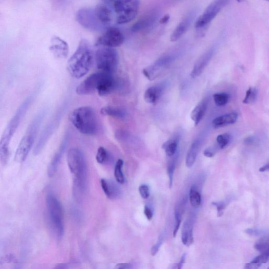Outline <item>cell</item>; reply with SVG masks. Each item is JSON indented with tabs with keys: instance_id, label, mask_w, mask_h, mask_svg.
<instances>
[{
	"instance_id": "1",
	"label": "cell",
	"mask_w": 269,
	"mask_h": 269,
	"mask_svg": "<svg viewBox=\"0 0 269 269\" xmlns=\"http://www.w3.org/2000/svg\"><path fill=\"white\" fill-rule=\"evenodd\" d=\"M94 55L90 43L85 39L79 43L76 51L69 59L67 67L69 73L76 78L84 76L92 67Z\"/></svg>"
},
{
	"instance_id": "2",
	"label": "cell",
	"mask_w": 269,
	"mask_h": 269,
	"mask_svg": "<svg viewBox=\"0 0 269 269\" xmlns=\"http://www.w3.org/2000/svg\"><path fill=\"white\" fill-rule=\"evenodd\" d=\"M33 97L29 96L18 107L17 111L9 122L0 139V162L2 165H6L9 158V146L12 138L15 134L18 126L24 116L29 106H30Z\"/></svg>"
},
{
	"instance_id": "3",
	"label": "cell",
	"mask_w": 269,
	"mask_h": 269,
	"mask_svg": "<svg viewBox=\"0 0 269 269\" xmlns=\"http://www.w3.org/2000/svg\"><path fill=\"white\" fill-rule=\"evenodd\" d=\"M69 120L84 135L92 136L97 132V119L91 107L83 106L74 109L69 115Z\"/></svg>"
},
{
	"instance_id": "4",
	"label": "cell",
	"mask_w": 269,
	"mask_h": 269,
	"mask_svg": "<svg viewBox=\"0 0 269 269\" xmlns=\"http://www.w3.org/2000/svg\"><path fill=\"white\" fill-rule=\"evenodd\" d=\"M43 119L41 115L37 114L29 125L26 134L21 139L16 149L14 156L15 162L21 163L25 161L33 146L38 129L41 126Z\"/></svg>"
},
{
	"instance_id": "5",
	"label": "cell",
	"mask_w": 269,
	"mask_h": 269,
	"mask_svg": "<svg viewBox=\"0 0 269 269\" xmlns=\"http://www.w3.org/2000/svg\"><path fill=\"white\" fill-rule=\"evenodd\" d=\"M67 163L69 170L74 175L77 187L83 189L85 183L86 164L85 158L81 151L72 148L68 152Z\"/></svg>"
},
{
	"instance_id": "6",
	"label": "cell",
	"mask_w": 269,
	"mask_h": 269,
	"mask_svg": "<svg viewBox=\"0 0 269 269\" xmlns=\"http://www.w3.org/2000/svg\"><path fill=\"white\" fill-rule=\"evenodd\" d=\"M46 201L49 224L57 236L61 237L64 231L61 205L56 197L51 193L47 194Z\"/></svg>"
},
{
	"instance_id": "7",
	"label": "cell",
	"mask_w": 269,
	"mask_h": 269,
	"mask_svg": "<svg viewBox=\"0 0 269 269\" xmlns=\"http://www.w3.org/2000/svg\"><path fill=\"white\" fill-rule=\"evenodd\" d=\"M98 46L95 55L97 67L103 72L114 73L119 63L118 52L114 48Z\"/></svg>"
},
{
	"instance_id": "8",
	"label": "cell",
	"mask_w": 269,
	"mask_h": 269,
	"mask_svg": "<svg viewBox=\"0 0 269 269\" xmlns=\"http://www.w3.org/2000/svg\"><path fill=\"white\" fill-rule=\"evenodd\" d=\"M113 6L117 23L125 24L131 22L136 18L140 1L139 0H116Z\"/></svg>"
},
{
	"instance_id": "9",
	"label": "cell",
	"mask_w": 269,
	"mask_h": 269,
	"mask_svg": "<svg viewBox=\"0 0 269 269\" xmlns=\"http://www.w3.org/2000/svg\"><path fill=\"white\" fill-rule=\"evenodd\" d=\"M76 19L79 24L89 30L100 31L106 28L99 21L94 8L79 9L76 14Z\"/></svg>"
},
{
	"instance_id": "10",
	"label": "cell",
	"mask_w": 269,
	"mask_h": 269,
	"mask_svg": "<svg viewBox=\"0 0 269 269\" xmlns=\"http://www.w3.org/2000/svg\"><path fill=\"white\" fill-rule=\"evenodd\" d=\"M175 58L174 54L165 55L158 58L153 64L145 68L143 74L148 80L153 81L163 74Z\"/></svg>"
},
{
	"instance_id": "11",
	"label": "cell",
	"mask_w": 269,
	"mask_h": 269,
	"mask_svg": "<svg viewBox=\"0 0 269 269\" xmlns=\"http://www.w3.org/2000/svg\"><path fill=\"white\" fill-rule=\"evenodd\" d=\"M228 2L229 0H214L209 4L204 13L197 19L195 27L197 30L205 29L208 26Z\"/></svg>"
},
{
	"instance_id": "12",
	"label": "cell",
	"mask_w": 269,
	"mask_h": 269,
	"mask_svg": "<svg viewBox=\"0 0 269 269\" xmlns=\"http://www.w3.org/2000/svg\"><path fill=\"white\" fill-rule=\"evenodd\" d=\"M124 42V36L120 29L115 27H109L98 38L96 45L115 48L121 46Z\"/></svg>"
},
{
	"instance_id": "13",
	"label": "cell",
	"mask_w": 269,
	"mask_h": 269,
	"mask_svg": "<svg viewBox=\"0 0 269 269\" xmlns=\"http://www.w3.org/2000/svg\"><path fill=\"white\" fill-rule=\"evenodd\" d=\"M121 82L113 73L101 72L96 91L99 96H104L112 93L120 88Z\"/></svg>"
},
{
	"instance_id": "14",
	"label": "cell",
	"mask_w": 269,
	"mask_h": 269,
	"mask_svg": "<svg viewBox=\"0 0 269 269\" xmlns=\"http://www.w3.org/2000/svg\"><path fill=\"white\" fill-rule=\"evenodd\" d=\"M101 73H94L88 76L77 87L76 93L79 95H86L96 91Z\"/></svg>"
},
{
	"instance_id": "15",
	"label": "cell",
	"mask_w": 269,
	"mask_h": 269,
	"mask_svg": "<svg viewBox=\"0 0 269 269\" xmlns=\"http://www.w3.org/2000/svg\"><path fill=\"white\" fill-rule=\"evenodd\" d=\"M49 50L57 58L64 59L68 56L69 47L67 43L60 37L54 36L51 41Z\"/></svg>"
},
{
	"instance_id": "16",
	"label": "cell",
	"mask_w": 269,
	"mask_h": 269,
	"mask_svg": "<svg viewBox=\"0 0 269 269\" xmlns=\"http://www.w3.org/2000/svg\"><path fill=\"white\" fill-rule=\"evenodd\" d=\"M56 121L57 117L53 118L52 121L49 122L44 128L34 147L33 153L35 155H39L43 150L48 139L54 131L57 123Z\"/></svg>"
},
{
	"instance_id": "17",
	"label": "cell",
	"mask_w": 269,
	"mask_h": 269,
	"mask_svg": "<svg viewBox=\"0 0 269 269\" xmlns=\"http://www.w3.org/2000/svg\"><path fill=\"white\" fill-rule=\"evenodd\" d=\"M215 50L214 47L209 49L198 59L191 74L192 78L198 77L203 73L208 64L211 62L214 54Z\"/></svg>"
},
{
	"instance_id": "18",
	"label": "cell",
	"mask_w": 269,
	"mask_h": 269,
	"mask_svg": "<svg viewBox=\"0 0 269 269\" xmlns=\"http://www.w3.org/2000/svg\"><path fill=\"white\" fill-rule=\"evenodd\" d=\"M195 15V13L192 12L188 13L183 18V20L178 25L171 35V40L172 42L178 41L179 39H180L184 35L194 20Z\"/></svg>"
},
{
	"instance_id": "19",
	"label": "cell",
	"mask_w": 269,
	"mask_h": 269,
	"mask_svg": "<svg viewBox=\"0 0 269 269\" xmlns=\"http://www.w3.org/2000/svg\"><path fill=\"white\" fill-rule=\"evenodd\" d=\"M157 19V15L153 13L145 15L136 22L132 27V31L137 32L152 26Z\"/></svg>"
},
{
	"instance_id": "20",
	"label": "cell",
	"mask_w": 269,
	"mask_h": 269,
	"mask_svg": "<svg viewBox=\"0 0 269 269\" xmlns=\"http://www.w3.org/2000/svg\"><path fill=\"white\" fill-rule=\"evenodd\" d=\"M209 103V99L206 98L199 103L192 112L191 117L194 122L195 126H197L202 120L204 117Z\"/></svg>"
},
{
	"instance_id": "21",
	"label": "cell",
	"mask_w": 269,
	"mask_h": 269,
	"mask_svg": "<svg viewBox=\"0 0 269 269\" xmlns=\"http://www.w3.org/2000/svg\"><path fill=\"white\" fill-rule=\"evenodd\" d=\"M95 12L99 21L106 27L111 24L112 20V12L106 4H99L95 8Z\"/></svg>"
},
{
	"instance_id": "22",
	"label": "cell",
	"mask_w": 269,
	"mask_h": 269,
	"mask_svg": "<svg viewBox=\"0 0 269 269\" xmlns=\"http://www.w3.org/2000/svg\"><path fill=\"white\" fill-rule=\"evenodd\" d=\"M238 115L236 112L228 113L218 116L213 121V126L215 128H219L235 124L238 119Z\"/></svg>"
},
{
	"instance_id": "23",
	"label": "cell",
	"mask_w": 269,
	"mask_h": 269,
	"mask_svg": "<svg viewBox=\"0 0 269 269\" xmlns=\"http://www.w3.org/2000/svg\"><path fill=\"white\" fill-rule=\"evenodd\" d=\"M163 92V88L161 86L149 87L144 94L145 101L149 104H155L161 97Z\"/></svg>"
},
{
	"instance_id": "24",
	"label": "cell",
	"mask_w": 269,
	"mask_h": 269,
	"mask_svg": "<svg viewBox=\"0 0 269 269\" xmlns=\"http://www.w3.org/2000/svg\"><path fill=\"white\" fill-rule=\"evenodd\" d=\"M193 223L191 219H187L185 222L182 230V240L183 244L188 247L194 243Z\"/></svg>"
},
{
	"instance_id": "25",
	"label": "cell",
	"mask_w": 269,
	"mask_h": 269,
	"mask_svg": "<svg viewBox=\"0 0 269 269\" xmlns=\"http://www.w3.org/2000/svg\"><path fill=\"white\" fill-rule=\"evenodd\" d=\"M101 184L103 190L108 198L115 199L120 194V189L114 183L108 182L105 179H102Z\"/></svg>"
},
{
	"instance_id": "26",
	"label": "cell",
	"mask_w": 269,
	"mask_h": 269,
	"mask_svg": "<svg viewBox=\"0 0 269 269\" xmlns=\"http://www.w3.org/2000/svg\"><path fill=\"white\" fill-rule=\"evenodd\" d=\"M101 114L119 119L124 118L127 115L126 112L121 107L115 106H106L101 109Z\"/></svg>"
},
{
	"instance_id": "27",
	"label": "cell",
	"mask_w": 269,
	"mask_h": 269,
	"mask_svg": "<svg viewBox=\"0 0 269 269\" xmlns=\"http://www.w3.org/2000/svg\"><path fill=\"white\" fill-rule=\"evenodd\" d=\"M199 148H200V143L198 141H194L189 148L186 159V164L188 168H191L194 165Z\"/></svg>"
},
{
	"instance_id": "28",
	"label": "cell",
	"mask_w": 269,
	"mask_h": 269,
	"mask_svg": "<svg viewBox=\"0 0 269 269\" xmlns=\"http://www.w3.org/2000/svg\"><path fill=\"white\" fill-rule=\"evenodd\" d=\"M65 144L64 143L59 148L58 152L53 157L50 164L48 166L47 172L49 177H53L57 171L58 166L59 162H60L65 149Z\"/></svg>"
},
{
	"instance_id": "29",
	"label": "cell",
	"mask_w": 269,
	"mask_h": 269,
	"mask_svg": "<svg viewBox=\"0 0 269 269\" xmlns=\"http://www.w3.org/2000/svg\"><path fill=\"white\" fill-rule=\"evenodd\" d=\"M178 144L179 139L177 137L167 141L163 145L162 148L168 156L172 157L177 152Z\"/></svg>"
},
{
	"instance_id": "30",
	"label": "cell",
	"mask_w": 269,
	"mask_h": 269,
	"mask_svg": "<svg viewBox=\"0 0 269 269\" xmlns=\"http://www.w3.org/2000/svg\"><path fill=\"white\" fill-rule=\"evenodd\" d=\"M189 199L192 206L198 208L201 205L202 197L195 186H193L189 192Z\"/></svg>"
},
{
	"instance_id": "31",
	"label": "cell",
	"mask_w": 269,
	"mask_h": 269,
	"mask_svg": "<svg viewBox=\"0 0 269 269\" xmlns=\"http://www.w3.org/2000/svg\"><path fill=\"white\" fill-rule=\"evenodd\" d=\"M258 93V90L256 88H249L246 92L243 103L245 104H251L254 103L257 100Z\"/></svg>"
},
{
	"instance_id": "32",
	"label": "cell",
	"mask_w": 269,
	"mask_h": 269,
	"mask_svg": "<svg viewBox=\"0 0 269 269\" xmlns=\"http://www.w3.org/2000/svg\"><path fill=\"white\" fill-rule=\"evenodd\" d=\"M124 164V162L122 159H118L116 162L114 175L116 178V180L119 184H123L125 182L124 176L122 172V167Z\"/></svg>"
},
{
	"instance_id": "33",
	"label": "cell",
	"mask_w": 269,
	"mask_h": 269,
	"mask_svg": "<svg viewBox=\"0 0 269 269\" xmlns=\"http://www.w3.org/2000/svg\"><path fill=\"white\" fill-rule=\"evenodd\" d=\"M232 136L228 133L219 135L216 138L217 145L219 149H223L227 147L231 142Z\"/></svg>"
},
{
	"instance_id": "34",
	"label": "cell",
	"mask_w": 269,
	"mask_h": 269,
	"mask_svg": "<svg viewBox=\"0 0 269 269\" xmlns=\"http://www.w3.org/2000/svg\"><path fill=\"white\" fill-rule=\"evenodd\" d=\"M269 238L268 237H265L255 244V248L262 254L269 253Z\"/></svg>"
},
{
	"instance_id": "35",
	"label": "cell",
	"mask_w": 269,
	"mask_h": 269,
	"mask_svg": "<svg viewBox=\"0 0 269 269\" xmlns=\"http://www.w3.org/2000/svg\"><path fill=\"white\" fill-rule=\"evenodd\" d=\"M229 95L226 93H218L213 95L215 104L218 106H224L229 102Z\"/></svg>"
},
{
	"instance_id": "36",
	"label": "cell",
	"mask_w": 269,
	"mask_h": 269,
	"mask_svg": "<svg viewBox=\"0 0 269 269\" xmlns=\"http://www.w3.org/2000/svg\"><path fill=\"white\" fill-rule=\"evenodd\" d=\"M176 157L172 161L169 162L167 168V173L169 179V188L171 189H172L173 185L174 175L176 168Z\"/></svg>"
},
{
	"instance_id": "37",
	"label": "cell",
	"mask_w": 269,
	"mask_h": 269,
	"mask_svg": "<svg viewBox=\"0 0 269 269\" xmlns=\"http://www.w3.org/2000/svg\"><path fill=\"white\" fill-rule=\"evenodd\" d=\"M108 158V153L106 149L100 147L98 149L97 153L96 156V161L99 164H104Z\"/></svg>"
},
{
	"instance_id": "38",
	"label": "cell",
	"mask_w": 269,
	"mask_h": 269,
	"mask_svg": "<svg viewBox=\"0 0 269 269\" xmlns=\"http://www.w3.org/2000/svg\"><path fill=\"white\" fill-rule=\"evenodd\" d=\"M269 258V253L262 254V255L256 257L252 263L261 265L265 264L268 262Z\"/></svg>"
},
{
	"instance_id": "39",
	"label": "cell",
	"mask_w": 269,
	"mask_h": 269,
	"mask_svg": "<svg viewBox=\"0 0 269 269\" xmlns=\"http://www.w3.org/2000/svg\"><path fill=\"white\" fill-rule=\"evenodd\" d=\"M212 205L217 208L218 217H222L224 214L226 207L225 204L224 202H213Z\"/></svg>"
},
{
	"instance_id": "40",
	"label": "cell",
	"mask_w": 269,
	"mask_h": 269,
	"mask_svg": "<svg viewBox=\"0 0 269 269\" xmlns=\"http://www.w3.org/2000/svg\"><path fill=\"white\" fill-rule=\"evenodd\" d=\"M138 190L139 194L143 199H147L150 195L149 187L147 185H141L139 186Z\"/></svg>"
},
{
	"instance_id": "41",
	"label": "cell",
	"mask_w": 269,
	"mask_h": 269,
	"mask_svg": "<svg viewBox=\"0 0 269 269\" xmlns=\"http://www.w3.org/2000/svg\"><path fill=\"white\" fill-rule=\"evenodd\" d=\"M219 148L216 145L212 146L205 149L204 154L206 157L212 158L214 156L215 153L218 151Z\"/></svg>"
},
{
	"instance_id": "42",
	"label": "cell",
	"mask_w": 269,
	"mask_h": 269,
	"mask_svg": "<svg viewBox=\"0 0 269 269\" xmlns=\"http://www.w3.org/2000/svg\"><path fill=\"white\" fill-rule=\"evenodd\" d=\"M164 241V238L162 235L159 237L157 243L152 247L151 250V254L152 256H155L159 251V248H161Z\"/></svg>"
},
{
	"instance_id": "43",
	"label": "cell",
	"mask_w": 269,
	"mask_h": 269,
	"mask_svg": "<svg viewBox=\"0 0 269 269\" xmlns=\"http://www.w3.org/2000/svg\"><path fill=\"white\" fill-rule=\"evenodd\" d=\"M245 232L249 235L254 236H258L263 234V232L262 231L259 230V229H247Z\"/></svg>"
},
{
	"instance_id": "44",
	"label": "cell",
	"mask_w": 269,
	"mask_h": 269,
	"mask_svg": "<svg viewBox=\"0 0 269 269\" xmlns=\"http://www.w3.org/2000/svg\"><path fill=\"white\" fill-rule=\"evenodd\" d=\"M144 214L148 221H151L153 217V213L152 209L148 206L144 208Z\"/></svg>"
},
{
	"instance_id": "45",
	"label": "cell",
	"mask_w": 269,
	"mask_h": 269,
	"mask_svg": "<svg viewBox=\"0 0 269 269\" xmlns=\"http://www.w3.org/2000/svg\"><path fill=\"white\" fill-rule=\"evenodd\" d=\"M182 220V218L175 217L176 223H175L174 230L173 232L174 237H175L177 235L179 227H180L181 226Z\"/></svg>"
},
{
	"instance_id": "46",
	"label": "cell",
	"mask_w": 269,
	"mask_h": 269,
	"mask_svg": "<svg viewBox=\"0 0 269 269\" xmlns=\"http://www.w3.org/2000/svg\"><path fill=\"white\" fill-rule=\"evenodd\" d=\"M262 265L251 263L246 265L245 269H257L260 268Z\"/></svg>"
},
{
	"instance_id": "47",
	"label": "cell",
	"mask_w": 269,
	"mask_h": 269,
	"mask_svg": "<svg viewBox=\"0 0 269 269\" xmlns=\"http://www.w3.org/2000/svg\"><path fill=\"white\" fill-rule=\"evenodd\" d=\"M186 254L185 253L182 256L180 262H179L178 264L176 265V267L175 268V269H181L182 268L183 266L186 261Z\"/></svg>"
},
{
	"instance_id": "48",
	"label": "cell",
	"mask_w": 269,
	"mask_h": 269,
	"mask_svg": "<svg viewBox=\"0 0 269 269\" xmlns=\"http://www.w3.org/2000/svg\"><path fill=\"white\" fill-rule=\"evenodd\" d=\"M169 19H170V15L166 14L160 19L159 22L162 24H166L169 21Z\"/></svg>"
},
{
	"instance_id": "49",
	"label": "cell",
	"mask_w": 269,
	"mask_h": 269,
	"mask_svg": "<svg viewBox=\"0 0 269 269\" xmlns=\"http://www.w3.org/2000/svg\"><path fill=\"white\" fill-rule=\"evenodd\" d=\"M131 268V264H119L117 265L116 268L117 269H129Z\"/></svg>"
},
{
	"instance_id": "50",
	"label": "cell",
	"mask_w": 269,
	"mask_h": 269,
	"mask_svg": "<svg viewBox=\"0 0 269 269\" xmlns=\"http://www.w3.org/2000/svg\"><path fill=\"white\" fill-rule=\"evenodd\" d=\"M269 169V164H266V165L263 166L262 167L259 168V172H265L268 171Z\"/></svg>"
},
{
	"instance_id": "51",
	"label": "cell",
	"mask_w": 269,
	"mask_h": 269,
	"mask_svg": "<svg viewBox=\"0 0 269 269\" xmlns=\"http://www.w3.org/2000/svg\"><path fill=\"white\" fill-rule=\"evenodd\" d=\"M116 0H103V1L106 4L114 3Z\"/></svg>"
},
{
	"instance_id": "52",
	"label": "cell",
	"mask_w": 269,
	"mask_h": 269,
	"mask_svg": "<svg viewBox=\"0 0 269 269\" xmlns=\"http://www.w3.org/2000/svg\"><path fill=\"white\" fill-rule=\"evenodd\" d=\"M237 1L239 2V3H241L243 1H245V0H237Z\"/></svg>"
},
{
	"instance_id": "53",
	"label": "cell",
	"mask_w": 269,
	"mask_h": 269,
	"mask_svg": "<svg viewBox=\"0 0 269 269\" xmlns=\"http://www.w3.org/2000/svg\"><path fill=\"white\" fill-rule=\"evenodd\" d=\"M266 1H269V0H266Z\"/></svg>"
}]
</instances>
